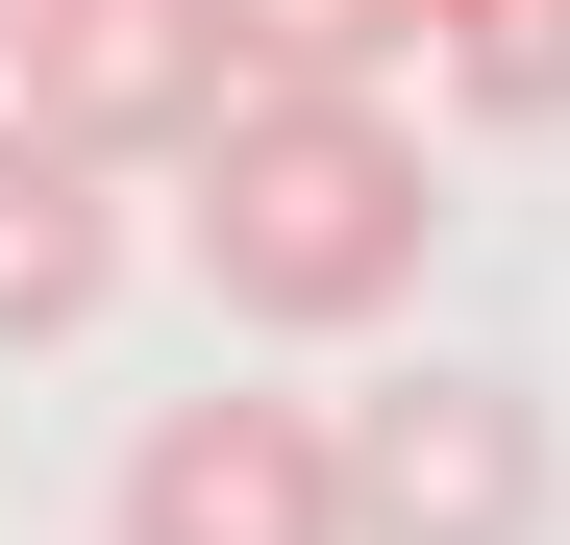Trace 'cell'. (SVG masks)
Wrapping results in <instances>:
<instances>
[{
  "label": "cell",
  "instance_id": "cell-1",
  "mask_svg": "<svg viewBox=\"0 0 570 545\" xmlns=\"http://www.w3.org/2000/svg\"><path fill=\"white\" fill-rule=\"evenodd\" d=\"M174 174H199V298L273 323V347L397 323L422 248H446V174H422V125H397V75H248Z\"/></svg>",
  "mask_w": 570,
  "mask_h": 545
},
{
  "label": "cell",
  "instance_id": "cell-2",
  "mask_svg": "<svg viewBox=\"0 0 570 545\" xmlns=\"http://www.w3.org/2000/svg\"><path fill=\"white\" fill-rule=\"evenodd\" d=\"M0 100L100 174H174L248 100V0H0Z\"/></svg>",
  "mask_w": 570,
  "mask_h": 545
},
{
  "label": "cell",
  "instance_id": "cell-3",
  "mask_svg": "<svg viewBox=\"0 0 570 545\" xmlns=\"http://www.w3.org/2000/svg\"><path fill=\"white\" fill-rule=\"evenodd\" d=\"M323 446H347V545H546V397L521 373H397Z\"/></svg>",
  "mask_w": 570,
  "mask_h": 545
},
{
  "label": "cell",
  "instance_id": "cell-4",
  "mask_svg": "<svg viewBox=\"0 0 570 545\" xmlns=\"http://www.w3.org/2000/svg\"><path fill=\"white\" fill-rule=\"evenodd\" d=\"M125 545H347V446H323V397H174L149 446H125Z\"/></svg>",
  "mask_w": 570,
  "mask_h": 545
},
{
  "label": "cell",
  "instance_id": "cell-5",
  "mask_svg": "<svg viewBox=\"0 0 570 545\" xmlns=\"http://www.w3.org/2000/svg\"><path fill=\"white\" fill-rule=\"evenodd\" d=\"M446 75L471 125H570V0H248V75Z\"/></svg>",
  "mask_w": 570,
  "mask_h": 545
},
{
  "label": "cell",
  "instance_id": "cell-6",
  "mask_svg": "<svg viewBox=\"0 0 570 545\" xmlns=\"http://www.w3.org/2000/svg\"><path fill=\"white\" fill-rule=\"evenodd\" d=\"M100 298H125V174L0 100V347H75Z\"/></svg>",
  "mask_w": 570,
  "mask_h": 545
}]
</instances>
